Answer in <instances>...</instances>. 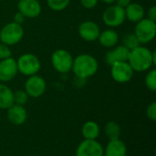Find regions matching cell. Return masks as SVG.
Masks as SVG:
<instances>
[{
  "mask_svg": "<svg viewBox=\"0 0 156 156\" xmlns=\"http://www.w3.org/2000/svg\"><path fill=\"white\" fill-rule=\"evenodd\" d=\"M155 62V52H152L146 47L139 46L130 50L128 63L130 64L133 71H147L151 69Z\"/></svg>",
  "mask_w": 156,
  "mask_h": 156,
  "instance_id": "obj_1",
  "label": "cell"
},
{
  "mask_svg": "<svg viewBox=\"0 0 156 156\" xmlns=\"http://www.w3.org/2000/svg\"><path fill=\"white\" fill-rule=\"evenodd\" d=\"M103 156H127V146L120 139L109 141Z\"/></svg>",
  "mask_w": 156,
  "mask_h": 156,
  "instance_id": "obj_17",
  "label": "cell"
},
{
  "mask_svg": "<svg viewBox=\"0 0 156 156\" xmlns=\"http://www.w3.org/2000/svg\"><path fill=\"white\" fill-rule=\"evenodd\" d=\"M78 31L80 37L83 40L87 42H93L95 40H98L101 33V28L96 22L91 20H86L80 23Z\"/></svg>",
  "mask_w": 156,
  "mask_h": 156,
  "instance_id": "obj_11",
  "label": "cell"
},
{
  "mask_svg": "<svg viewBox=\"0 0 156 156\" xmlns=\"http://www.w3.org/2000/svg\"><path fill=\"white\" fill-rule=\"evenodd\" d=\"M99 69L98 60L90 54H80L73 58L71 70L74 75L81 80L94 76Z\"/></svg>",
  "mask_w": 156,
  "mask_h": 156,
  "instance_id": "obj_2",
  "label": "cell"
},
{
  "mask_svg": "<svg viewBox=\"0 0 156 156\" xmlns=\"http://www.w3.org/2000/svg\"><path fill=\"white\" fill-rule=\"evenodd\" d=\"M141 44H147L151 42L156 35V23L149 18H143L136 23L134 32Z\"/></svg>",
  "mask_w": 156,
  "mask_h": 156,
  "instance_id": "obj_5",
  "label": "cell"
},
{
  "mask_svg": "<svg viewBox=\"0 0 156 156\" xmlns=\"http://www.w3.org/2000/svg\"><path fill=\"white\" fill-rule=\"evenodd\" d=\"M72 55L66 49L59 48L55 50L51 55V64L54 69L59 73H68L72 69Z\"/></svg>",
  "mask_w": 156,
  "mask_h": 156,
  "instance_id": "obj_6",
  "label": "cell"
},
{
  "mask_svg": "<svg viewBox=\"0 0 156 156\" xmlns=\"http://www.w3.org/2000/svg\"><path fill=\"white\" fill-rule=\"evenodd\" d=\"M18 73L16 60L10 57L0 60V82L6 83L11 81Z\"/></svg>",
  "mask_w": 156,
  "mask_h": 156,
  "instance_id": "obj_12",
  "label": "cell"
},
{
  "mask_svg": "<svg viewBox=\"0 0 156 156\" xmlns=\"http://www.w3.org/2000/svg\"><path fill=\"white\" fill-rule=\"evenodd\" d=\"M14 91L5 83L0 82V110H7L14 104Z\"/></svg>",
  "mask_w": 156,
  "mask_h": 156,
  "instance_id": "obj_19",
  "label": "cell"
},
{
  "mask_svg": "<svg viewBox=\"0 0 156 156\" xmlns=\"http://www.w3.org/2000/svg\"><path fill=\"white\" fill-rule=\"evenodd\" d=\"M104 148L97 140H84L76 149V156H103Z\"/></svg>",
  "mask_w": 156,
  "mask_h": 156,
  "instance_id": "obj_10",
  "label": "cell"
},
{
  "mask_svg": "<svg viewBox=\"0 0 156 156\" xmlns=\"http://www.w3.org/2000/svg\"><path fill=\"white\" fill-rule=\"evenodd\" d=\"M18 72L24 76L30 77L38 73L41 68L39 58L32 53H25L16 60Z\"/></svg>",
  "mask_w": 156,
  "mask_h": 156,
  "instance_id": "obj_4",
  "label": "cell"
},
{
  "mask_svg": "<svg viewBox=\"0 0 156 156\" xmlns=\"http://www.w3.org/2000/svg\"><path fill=\"white\" fill-rule=\"evenodd\" d=\"M17 9L26 18H36L41 14V5L37 0H19Z\"/></svg>",
  "mask_w": 156,
  "mask_h": 156,
  "instance_id": "obj_13",
  "label": "cell"
},
{
  "mask_svg": "<svg viewBox=\"0 0 156 156\" xmlns=\"http://www.w3.org/2000/svg\"><path fill=\"white\" fill-rule=\"evenodd\" d=\"M122 45L127 48L129 50H132L139 46H141V43L139 42L137 37L134 33H129L125 35L122 38Z\"/></svg>",
  "mask_w": 156,
  "mask_h": 156,
  "instance_id": "obj_22",
  "label": "cell"
},
{
  "mask_svg": "<svg viewBox=\"0 0 156 156\" xmlns=\"http://www.w3.org/2000/svg\"><path fill=\"white\" fill-rule=\"evenodd\" d=\"M144 83L146 88L154 92L156 90V69H149L148 73L145 76Z\"/></svg>",
  "mask_w": 156,
  "mask_h": 156,
  "instance_id": "obj_24",
  "label": "cell"
},
{
  "mask_svg": "<svg viewBox=\"0 0 156 156\" xmlns=\"http://www.w3.org/2000/svg\"><path fill=\"white\" fill-rule=\"evenodd\" d=\"M47 3L51 10L59 12L63 11L69 6L70 0H47Z\"/></svg>",
  "mask_w": 156,
  "mask_h": 156,
  "instance_id": "obj_23",
  "label": "cell"
},
{
  "mask_svg": "<svg viewBox=\"0 0 156 156\" xmlns=\"http://www.w3.org/2000/svg\"><path fill=\"white\" fill-rule=\"evenodd\" d=\"M24 90L27 93L28 97L34 99L39 98L47 90V82L41 76L37 74L30 76L25 82Z\"/></svg>",
  "mask_w": 156,
  "mask_h": 156,
  "instance_id": "obj_9",
  "label": "cell"
},
{
  "mask_svg": "<svg viewBox=\"0 0 156 156\" xmlns=\"http://www.w3.org/2000/svg\"><path fill=\"white\" fill-rule=\"evenodd\" d=\"M103 3H105V4H108V5H112V4H114L115 3V1L116 0H101Z\"/></svg>",
  "mask_w": 156,
  "mask_h": 156,
  "instance_id": "obj_32",
  "label": "cell"
},
{
  "mask_svg": "<svg viewBox=\"0 0 156 156\" xmlns=\"http://www.w3.org/2000/svg\"><path fill=\"white\" fill-rule=\"evenodd\" d=\"M125 17L127 20L133 23H137L144 18L145 11L144 6L139 3H131L124 8Z\"/></svg>",
  "mask_w": 156,
  "mask_h": 156,
  "instance_id": "obj_16",
  "label": "cell"
},
{
  "mask_svg": "<svg viewBox=\"0 0 156 156\" xmlns=\"http://www.w3.org/2000/svg\"><path fill=\"white\" fill-rule=\"evenodd\" d=\"M80 4L83 5V7L87 9H92L97 5L99 0H80Z\"/></svg>",
  "mask_w": 156,
  "mask_h": 156,
  "instance_id": "obj_28",
  "label": "cell"
},
{
  "mask_svg": "<svg viewBox=\"0 0 156 156\" xmlns=\"http://www.w3.org/2000/svg\"><path fill=\"white\" fill-rule=\"evenodd\" d=\"M10 57H12V51L10 49V47L0 42V60L5 59Z\"/></svg>",
  "mask_w": 156,
  "mask_h": 156,
  "instance_id": "obj_26",
  "label": "cell"
},
{
  "mask_svg": "<svg viewBox=\"0 0 156 156\" xmlns=\"http://www.w3.org/2000/svg\"><path fill=\"white\" fill-rule=\"evenodd\" d=\"M98 40L102 47L112 48L117 46L119 42V34L112 28L105 29L103 31H101Z\"/></svg>",
  "mask_w": 156,
  "mask_h": 156,
  "instance_id": "obj_18",
  "label": "cell"
},
{
  "mask_svg": "<svg viewBox=\"0 0 156 156\" xmlns=\"http://www.w3.org/2000/svg\"><path fill=\"white\" fill-rule=\"evenodd\" d=\"M129 54H130V50L127 48H125L123 45L115 46L114 48H112V50L107 52L105 59H106V62L110 66H112V64L116 62L128 61Z\"/></svg>",
  "mask_w": 156,
  "mask_h": 156,
  "instance_id": "obj_15",
  "label": "cell"
},
{
  "mask_svg": "<svg viewBox=\"0 0 156 156\" xmlns=\"http://www.w3.org/2000/svg\"><path fill=\"white\" fill-rule=\"evenodd\" d=\"M25 16L20 13V12H16L15 15H14V17H13V22H15V23H16V24H18V25H22L23 23H24V21H25Z\"/></svg>",
  "mask_w": 156,
  "mask_h": 156,
  "instance_id": "obj_29",
  "label": "cell"
},
{
  "mask_svg": "<svg viewBox=\"0 0 156 156\" xmlns=\"http://www.w3.org/2000/svg\"><path fill=\"white\" fill-rule=\"evenodd\" d=\"M133 69L128 63L124 62H116L111 66V76L112 80L120 84L129 82L133 77Z\"/></svg>",
  "mask_w": 156,
  "mask_h": 156,
  "instance_id": "obj_8",
  "label": "cell"
},
{
  "mask_svg": "<svg viewBox=\"0 0 156 156\" xmlns=\"http://www.w3.org/2000/svg\"><path fill=\"white\" fill-rule=\"evenodd\" d=\"M126 20L124 8L116 4L110 5L102 14V21L109 27H118L122 26Z\"/></svg>",
  "mask_w": 156,
  "mask_h": 156,
  "instance_id": "obj_7",
  "label": "cell"
},
{
  "mask_svg": "<svg viewBox=\"0 0 156 156\" xmlns=\"http://www.w3.org/2000/svg\"><path fill=\"white\" fill-rule=\"evenodd\" d=\"M148 17L149 19L153 20V21H156V6L155 5H153L149 10H148Z\"/></svg>",
  "mask_w": 156,
  "mask_h": 156,
  "instance_id": "obj_30",
  "label": "cell"
},
{
  "mask_svg": "<svg viewBox=\"0 0 156 156\" xmlns=\"http://www.w3.org/2000/svg\"><path fill=\"white\" fill-rule=\"evenodd\" d=\"M132 3V0H116L115 4L122 8H125L126 6H128L130 4Z\"/></svg>",
  "mask_w": 156,
  "mask_h": 156,
  "instance_id": "obj_31",
  "label": "cell"
},
{
  "mask_svg": "<svg viewBox=\"0 0 156 156\" xmlns=\"http://www.w3.org/2000/svg\"><path fill=\"white\" fill-rule=\"evenodd\" d=\"M146 116L149 120H151L152 122H155L156 121V102L153 101L152 103H150L146 109Z\"/></svg>",
  "mask_w": 156,
  "mask_h": 156,
  "instance_id": "obj_27",
  "label": "cell"
},
{
  "mask_svg": "<svg viewBox=\"0 0 156 156\" xmlns=\"http://www.w3.org/2000/svg\"><path fill=\"white\" fill-rule=\"evenodd\" d=\"M6 111V118L10 123L14 125H22L26 122L27 112L24 106L13 104Z\"/></svg>",
  "mask_w": 156,
  "mask_h": 156,
  "instance_id": "obj_14",
  "label": "cell"
},
{
  "mask_svg": "<svg viewBox=\"0 0 156 156\" xmlns=\"http://www.w3.org/2000/svg\"><path fill=\"white\" fill-rule=\"evenodd\" d=\"M14 96V104L24 106L28 101V95L24 90H16L13 94Z\"/></svg>",
  "mask_w": 156,
  "mask_h": 156,
  "instance_id": "obj_25",
  "label": "cell"
},
{
  "mask_svg": "<svg viewBox=\"0 0 156 156\" xmlns=\"http://www.w3.org/2000/svg\"><path fill=\"white\" fill-rule=\"evenodd\" d=\"M104 133L109 141L120 139L121 136V126L113 121H110L105 124Z\"/></svg>",
  "mask_w": 156,
  "mask_h": 156,
  "instance_id": "obj_21",
  "label": "cell"
},
{
  "mask_svg": "<svg viewBox=\"0 0 156 156\" xmlns=\"http://www.w3.org/2000/svg\"><path fill=\"white\" fill-rule=\"evenodd\" d=\"M100 133L99 124L93 121L86 122L81 128V133L85 140H96L100 136Z\"/></svg>",
  "mask_w": 156,
  "mask_h": 156,
  "instance_id": "obj_20",
  "label": "cell"
},
{
  "mask_svg": "<svg viewBox=\"0 0 156 156\" xmlns=\"http://www.w3.org/2000/svg\"><path fill=\"white\" fill-rule=\"evenodd\" d=\"M32 156H40V155H37V154H35V155H32Z\"/></svg>",
  "mask_w": 156,
  "mask_h": 156,
  "instance_id": "obj_33",
  "label": "cell"
},
{
  "mask_svg": "<svg viewBox=\"0 0 156 156\" xmlns=\"http://www.w3.org/2000/svg\"><path fill=\"white\" fill-rule=\"evenodd\" d=\"M24 28L22 25L10 22L5 25L0 30V42L9 47L19 43L24 37Z\"/></svg>",
  "mask_w": 156,
  "mask_h": 156,
  "instance_id": "obj_3",
  "label": "cell"
}]
</instances>
